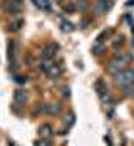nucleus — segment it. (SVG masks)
<instances>
[{"instance_id": "obj_1", "label": "nucleus", "mask_w": 134, "mask_h": 146, "mask_svg": "<svg viewBox=\"0 0 134 146\" xmlns=\"http://www.w3.org/2000/svg\"><path fill=\"white\" fill-rule=\"evenodd\" d=\"M134 81V71L133 69H124V71H121L119 74H116V82L121 84V86H126V84H129V82H133Z\"/></svg>"}, {"instance_id": "obj_2", "label": "nucleus", "mask_w": 134, "mask_h": 146, "mask_svg": "<svg viewBox=\"0 0 134 146\" xmlns=\"http://www.w3.org/2000/svg\"><path fill=\"white\" fill-rule=\"evenodd\" d=\"M111 7H112V0H99L97 5H96V12L101 15V14H104V12H107Z\"/></svg>"}, {"instance_id": "obj_3", "label": "nucleus", "mask_w": 134, "mask_h": 146, "mask_svg": "<svg viewBox=\"0 0 134 146\" xmlns=\"http://www.w3.org/2000/svg\"><path fill=\"white\" fill-rule=\"evenodd\" d=\"M25 101H27V92L24 89H17L14 92V102L20 106V104H24Z\"/></svg>"}, {"instance_id": "obj_4", "label": "nucleus", "mask_w": 134, "mask_h": 146, "mask_svg": "<svg viewBox=\"0 0 134 146\" xmlns=\"http://www.w3.org/2000/svg\"><path fill=\"white\" fill-rule=\"evenodd\" d=\"M55 50H57L55 45H45L44 49H42V57L44 59H52L54 56H55Z\"/></svg>"}, {"instance_id": "obj_5", "label": "nucleus", "mask_w": 134, "mask_h": 146, "mask_svg": "<svg viewBox=\"0 0 134 146\" xmlns=\"http://www.w3.org/2000/svg\"><path fill=\"white\" fill-rule=\"evenodd\" d=\"M52 67V62H50V59H44V62L40 64V71L42 72H49V69Z\"/></svg>"}, {"instance_id": "obj_6", "label": "nucleus", "mask_w": 134, "mask_h": 146, "mask_svg": "<svg viewBox=\"0 0 134 146\" xmlns=\"http://www.w3.org/2000/svg\"><path fill=\"white\" fill-rule=\"evenodd\" d=\"M40 136H42V138H47V136H50V133H52V128H50V126H49V124H45V126H42V128H40Z\"/></svg>"}, {"instance_id": "obj_7", "label": "nucleus", "mask_w": 134, "mask_h": 146, "mask_svg": "<svg viewBox=\"0 0 134 146\" xmlns=\"http://www.w3.org/2000/svg\"><path fill=\"white\" fill-rule=\"evenodd\" d=\"M49 77H52V79H54V77H57V76H59L60 74V69L59 67H55V66H52V67H50V69H49Z\"/></svg>"}, {"instance_id": "obj_8", "label": "nucleus", "mask_w": 134, "mask_h": 146, "mask_svg": "<svg viewBox=\"0 0 134 146\" xmlns=\"http://www.w3.org/2000/svg\"><path fill=\"white\" fill-rule=\"evenodd\" d=\"M34 2H35V3H37V5H39L40 9H44V10H49V9H50V7H49V2H47V0H34Z\"/></svg>"}, {"instance_id": "obj_9", "label": "nucleus", "mask_w": 134, "mask_h": 146, "mask_svg": "<svg viewBox=\"0 0 134 146\" xmlns=\"http://www.w3.org/2000/svg\"><path fill=\"white\" fill-rule=\"evenodd\" d=\"M49 111H50V113H54V114H57V113L60 111V106H59V104H52V108H50Z\"/></svg>"}, {"instance_id": "obj_10", "label": "nucleus", "mask_w": 134, "mask_h": 146, "mask_svg": "<svg viewBox=\"0 0 134 146\" xmlns=\"http://www.w3.org/2000/svg\"><path fill=\"white\" fill-rule=\"evenodd\" d=\"M101 50H102V44L97 42V44L94 45V52H96V54H101Z\"/></svg>"}, {"instance_id": "obj_11", "label": "nucleus", "mask_w": 134, "mask_h": 146, "mask_svg": "<svg viewBox=\"0 0 134 146\" xmlns=\"http://www.w3.org/2000/svg\"><path fill=\"white\" fill-rule=\"evenodd\" d=\"M121 44H122V35H121V37H117V39L114 40V47H119Z\"/></svg>"}, {"instance_id": "obj_12", "label": "nucleus", "mask_w": 134, "mask_h": 146, "mask_svg": "<svg viewBox=\"0 0 134 146\" xmlns=\"http://www.w3.org/2000/svg\"><path fill=\"white\" fill-rule=\"evenodd\" d=\"M62 29L67 30V32H71V30H72V27H71V24H69V22H64V27H62Z\"/></svg>"}, {"instance_id": "obj_13", "label": "nucleus", "mask_w": 134, "mask_h": 146, "mask_svg": "<svg viewBox=\"0 0 134 146\" xmlns=\"http://www.w3.org/2000/svg\"><path fill=\"white\" fill-rule=\"evenodd\" d=\"M65 10H69V12L72 14V12H74V10H75V7H74V5H72V3H69V5H65Z\"/></svg>"}, {"instance_id": "obj_14", "label": "nucleus", "mask_w": 134, "mask_h": 146, "mask_svg": "<svg viewBox=\"0 0 134 146\" xmlns=\"http://www.w3.org/2000/svg\"><path fill=\"white\" fill-rule=\"evenodd\" d=\"M15 81H17L18 84H24V82H25V77H22V76H17V79H15Z\"/></svg>"}, {"instance_id": "obj_15", "label": "nucleus", "mask_w": 134, "mask_h": 146, "mask_svg": "<svg viewBox=\"0 0 134 146\" xmlns=\"http://www.w3.org/2000/svg\"><path fill=\"white\" fill-rule=\"evenodd\" d=\"M47 145H49L47 141H44V143H37V146H47Z\"/></svg>"}, {"instance_id": "obj_16", "label": "nucleus", "mask_w": 134, "mask_h": 146, "mask_svg": "<svg viewBox=\"0 0 134 146\" xmlns=\"http://www.w3.org/2000/svg\"><path fill=\"white\" fill-rule=\"evenodd\" d=\"M55 2H62V0H55Z\"/></svg>"}]
</instances>
